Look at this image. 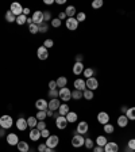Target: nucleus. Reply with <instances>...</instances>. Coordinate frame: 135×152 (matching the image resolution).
Listing matches in <instances>:
<instances>
[{
	"instance_id": "bb28decb",
	"label": "nucleus",
	"mask_w": 135,
	"mask_h": 152,
	"mask_svg": "<svg viewBox=\"0 0 135 152\" xmlns=\"http://www.w3.org/2000/svg\"><path fill=\"white\" fill-rule=\"evenodd\" d=\"M95 142H96V145H99V147H105V144L108 142V140H107V137L105 136H97L96 137V140H95Z\"/></svg>"
},
{
	"instance_id": "4d7b16f0",
	"label": "nucleus",
	"mask_w": 135,
	"mask_h": 152,
	"mask_svg": "<svg viewBox=\"0 0 135 152\" xmlns=\"http://www.w3.org/2000/svg\"><path fill=\"white\" fill-rule=\"evenodd\" d=\"M43 3L46 4V6H51V4H54L56 1H54V0H43Z\"/></svg>"
},
{
	"instance_id": "8fccbe9b",
	"label": "nucleus",
	"mask_w": 135,
	"mask_h": 152,
	"mask_svg": "<svg viewBox=\"0 0 135 152\" xmlns=\"http://www.w3.org/2000/svg\"><path fill=\"white\" fill-rule=\"evenodd\" d=\"M49 90H57L56 80H50V82H49Z\"/></svg>"
},
{
	"instance_id": "4c0bfd02",
	"label": "nucleus",
	"mask_w": 135,
	"mask_h": 152,
	"mask_svg": "<svg viewBox=\"0 0 135 152\" xmlns=\"http://www.w3.org/2000/svg\"><path fill=\"white\" fill-rule=\"evenodd\" d=\"M28 31L31 33V34H38L39 33V26L35 25V23H31V25L28 26Z\"/></svg>"
},
{
	"instance_id": "f3484780",
	"label": "nucleus",
	"mask_w": 135,
	"mask_h": 152,
	"mask_svg": "<svg viewBox=\"0 0 135 152\" xmlns=\"http://www.w3.org/2000/svg\"><path fill=\"white\" fill-rule=\"evenodd\" d=\"M73 87H74V90H80V91H84V90H87L85 79H76L74 83H73Z\"/></svg>"
},
{
	"instance_id": "b1692460",
	"label": "nucleus",
	"mask_w": 135,
	"mask_h": 152,
	"mask_svg": "<svg viewBox=\"0 0 135 152\" xmlns=\"http://www.w3.org/2000/svg\"><path fill=\"white\" fill-rule=\"evenodd\" d=\"M77 120H79V115H77L76 111H69V113L66 114V121H68V124H74Z\"/></svg>"
},
{
	"instance_id": "9b49d317",
	"label": "nucleus",
	"mask_w": 135,
	"mask_h": 152,
	"mask_svg": "<svg viewBox=\"0 0 135 152\" xmlns=\"http://www.w3.org/2000/svg\"><path fill=\"white\" fill-rule=\"evenodd\" d=\"M31 19H32V22L35 23V25H42V23L45 22V19H43V12L42 11H35L34 14L31 15Z\"/></svg>"
},
{
	"instance_id": "a19ab883",
	"label": "nucleus",
	"mask_w": 135,
	"mask_h": 152,
	"mask_svg": "<svg viewBox=\"0 0 135 152\" xmlns=\"http://www.w3.org/2000/svg\"><path fill=\"white\" fill-rule=\"evenodd\" d=\"M47 96H49L50 99L58 98V90H49V92H47Z\"/></svg>"
},
{
	"instance_id": "58836bf2",
	"label": "nucleus",
	"mask_w": 135,
	"mask_h": 152,
	"mask_svg": "<svg viewBox=\"0 0 135 152\" xmlns=\"http://www.w3.org/2000/svg\"><path fill=\"white\" fill-rule=\"evenodd\" d=\"M76 19H77V22H84L85 19H87V14L82 12V11H80V12L76 14Z\"/></svg>"
},
{
	"instance_id": "864d4df0",
	"label": "nucleus",
	"mask_w": 135,
	"mask_h": 152,
	"mask_svg": "<svg viewBox=\"0 0 135 152\" xmlns=\"http://www.w3.org/2000/svg\"><path fill=\"white\" fill-rule=\"evenodd\" d=\"M58 19H60V20H66V14L64 12V11H61V12L58 14Z\"/></svg>"
},
{
	"instance_id": "bf43d9fd",
	"label": "nucleus",
	"mask_w": 135,
	"mask_h": 152,
	"mask_svg": "<svg viewBox=\"0 0 135 152\" xmlns=\"http://www.w3.org/2000/svg\"><path fill=\"white\" fill-rule=\"evenodd\" d=\"M56 3H57V4H58V6H64V4H65V3H66V0H57Z\"/></svg>"
},
{
	"instance_id": "4468645a",
	"label": "nucleus",
	"mask_w": 135,
	"mask_h": 152,
	"mask_svg": "<svg viewBox=\"0 0 135 152\" xmlns=\"http://www.w3.org/2000/svg\"><path fill=\"white\" fill-rule=\"evenodd\" d=\"M15 126H16V129H18V130H22V132H25V130L28 128L27 120H25L23 117H19L18 120H16V122H15Z\"/></svg>"
},
{
	"instance_id": "69168bd1",
	"label": "nucleus",
	"mask_w": 135,
	"mask_h": 152,
	"mask_svg": "<svg viewBox=\"0 0 135 152\" xmlns=\"http://www.w3.org/2000/svg\"><path fill=\"white\" fill-rule=\"evenodd\" d=\"M126 152H134V151H132V149H130L129 147H126Z\"/></svg>"
},
{
	"instance_id": "ddd939ff",
	"label": "nucleus",
	"mask_w": 135,
	"mask_h": 152,
	"mask_svg": "<svg viewBox=\"0 0 135 152\" xmlns=\"http://www.w3.org/2000/svg\"><path fill=\"white\" fill-rule=\"evenodd\" d=\"M9 11L14 14L15 16H19L23 14V7L20 3H12L11 4V7H9Z\"/></svg>"
},
{
	"instance_id": "f704fd0d",
	"label": "nucleus",
	"mask_w": 135,
	"mask_h": 152,
	"mask_svg": "<svg viewBox=\"0 0 135 152\" xmlns=\"http://www.w3.org/2000/svg\"><path fill=\"white\" fill-rule=\"evenodd\" d=\"M103 129H104V132L107 133V134H112L113 133V130H115V128H113V125L112 124H105V125H103Z\"/></svg>"
},
{
	"instance_id": "680f3d73",
	"label": "nucleus",
	"mask_w": 135,
	"mask_h": 152,
	"mask_svg": "<svg viewBox=\"0 0 135 152\" xmlns=\"http://www.w3.org/2000/svg\"><path fill=\"white\" fill-rule=\"evenodd\" d=\"M4 134H6V129H1V128H0V137H3Z\"/></svg>"
},
{
	"instance_id": "9d476101",
	"label": "nucleus",
	"mask_w": 135,
	"mask_h": 152,
	"mask_svg": "<svg viewBox=\"0 0 135 152\" xmlns=\"http://www.w3.org/2000/svg\"><path fill=\"white\" fill-rule=\"evenodd\" d=\"M37 56L39 60H47V57H49V49H46V48L42 45V46H39L37 49Z\"/></svg>"
},
{
	"instance_id": "cd10ccee",
	"label": "nucleus",
	"mask_w": 135,
	"mask_h": 152,
	"mask_svg": "<svg viewBox=\"0 0 135 152\" xmlns=\"http://www.w3.org/2000/svg\"><path fill=\"white\" fill-rule=\"evenodd\" d=\"M93 96H95V94H93V91H92V90H84V91H82V98H85L87 99V101H92V99H93Z\"/></svg>"
},
{
	"instance_id": "09e8293b",
	"label": "nucleus",
	"mask_w": 135,
	"mask_h": 152,
	"mask_svg": "<svg viewBox=\"0 0 135 152\" xmlns=\"http://www.w3.org/2000/svg\"><path fill=\"white\" fill-rule=\"evenodd\" d=\"M127 147H129L130 149H132V151H135V139L129 140V142H127Z\"/></svg>"
},
{
	"instance_id": "20e7f679",
	"label": "nucleus",
	"mask_w": 135,
	"mask_h": 152,
	"mask_svg": "<svg viewBox=\"0 0 135 152\" xmlns=\"http://www.w3.org/2000/svg\"><path fill=\"white\" fill-rule=\"evenodd\" d=\"M84 142H85V137L82 136V134H77V133H76L74 136L72 137V145L74 147V148H81V147H84Z\"/></svg>"
},
{
	"instance_id": "473e14b6",
	"label": "nucleus",
	"mask_w": 135,
	"mask_h": 152,
	"mask_svg": "<svg viewBox=\"0 0 135 152\" xmlns=\"http://www.w3.org/2000/svg\"><path fill=\"white\" fill-rule=\"evenodd\" d=\"M16 25H19V26H23V25H26L27 23V16L26 15H19V16H16Z\"/></svg>"
},
{
	"instance_id": "7c9ffc66",
	"label": "nucleus",
	"mask_w": 135,
	"mask_h": 152,
	"mask_svg": "<svg viewBox=\"0 0 135 152\" xmlns=\"http://www.w3.org/2000/svg\"><path fill=\"white\" fill-rule=\"evenodd\" d=\"M4 18H6V20H7V22H8V23H14V22H15V20H16V16L14 15V14L11 12L9 10H8V11H7V12H6V15H4Z\"/></svg>"
},
{
	"instance_id": "c756f323",
	"label": "nucleus",
	"mask_w": 135,
	"mask_h": 152,
	"mask_svg": "<svg viewBox=\"0 0 135 152\" xmlns=\"http://www.w3.org/2000/svg\"><path fill=\"white\" fill-rule=\"evenodd\" d=\"M82 75H84V77L85 79H89V77H93V75H95V69L93 68H85L84 69V72H82Z\"/></svg>"
},
{
	"instance_id": "f257e3e1",
	"label": "nucleus",
	"mask_w": 135,
	"mask_h": 152,
	"mask_svg": "<svg viewBox=\"0 0 135 152\" xmlns=\"http://www.w3.org/2000/svg\"><path fill=\"white\" fill-rule=\"evenodd\" d=\"M14 125V120L11 115H8V114H4V115H1L0 117V128L1 129H11Z\"/></svg>"
},
{
	"instance_id": "6ab92c4d",
	"label": "nucleus",
	"mask_w": 135,
	"mask_h": 152,
	"mask_svg": "<svg viewBox=\"0 0 135 152\" xmlns=\"http://www.w3.org/2000/svg\"><path fill=\"white\" fill-rule=\"evenodd\" d=\"M28 137H30V140H31V141H38V140L41 139V130H38L37 128H34V129L30 130Z\"/></svg>"
},
{
	"instance_id": "603ef678",
	"label": "nucleus",
	"mask_w": 135,
	"mask_h": 152,
	"mask_svg": "<svg viewBox=\"0 0 135 152\" xmlns=\"http://www.w3.org/2000/svg\"><path fill=\"white\" fill-rule=\"evenodd\" d=\"M82 58H84V56H82V54H76L74 61H76V63H82Z\"/></svg>"
},
{
	"instance_id": "6e6d98bb",
	"label": "nucleus",
	"mask_w": 135,
	"mask_h": 152,
	"mask_svg": "<svg viewBox=\"0 0 135 152\" xmlns=\"http://www.w3.org/2000/svg\"><path fill=\"white\" fill-rule=\"evenodd\" d=\"M30 12H31L30 8H23V15H26L27 18H28V15H30Z\"/></svg>"
},
{
	"instance_id": "e2e57ef3",
	"label": "nucleus",
	"mask_w": 135,
	"mask_h": 152,
	"mask_svg": "<svg viewBox=\"0 0 135 152\" xmlns=\"http://www.w3.org/2000/svg\"><path fill=\"white\" fill-rule=\"evenodd\" d=\"M31 23H34V22H32L31 16H30V18H27V23H26V25H28V26H30V25H31Z\"/></svg>"
},
{
	"instance_id": "13d9d810",
	"label": "nucleus",
	"mask_w": 135,
	"mask_h": 152,
	"mask_svg": "<svg viewBox=\"0 0 135 152\" xmlns=\"http://www.w3.org/2000/svg\"><path fill=\"white\" fill-rule=\"evenodd\" d=\"M127 110H129V107H127V106H122V107H120V111H122V114H126Z\"/></svg>"
},
{
	"instance_id": "37998d69",
	"label": "nucleus",
	"mask_w": 135,
	"mask_h": 152,
	"mask_svg": "<svg viewBox=\"0 0 135 152\" xmlns=\"http://www.w3.org/2000/svg\"><path fill=\"white\" fill-rule=\"evenodd\" d=\"M61 23H62V20H60L58 18H53V19H51V26H53V27H56V28L60 27Z\"/></svg>"
},
{
	"instance_id": "a211bd4d",
	"label": "nucleus",
	"mask_w": 135,
	"mask_h": 152,
	"mask_svg": "<svg viewBox=\"0 0 135 152\" xmlns=\"http://www.w3.org/2000/svg\"><path fill=\"white\" fill-rule=\"evenodd\" d=\"M60 106H61V102H60V99H58V98L50 99V101H49V110H51V111H58Z\"/></svg>"
},
{
	"instance_id": "a18cd8bd",
	"label": "nucleus",
	"mask_w": 135,
	"mask_h": 152,
	"mask_svg": "<svg viewBox=\"0 0 135 152\" xmlns=\"http://www.w3.org/2000/svg\"><path fill=\"white\" fill-rule=\"evenodd\" d=\"M46 122L45 121H38V124H37V129L38 130H43V129H46Z\"/></svg>"
},
{
	"instance_id": "3c124183",
	"label": "nucleus",
	"mask_w": 135,
	"mask_h": 152,
	"mask_svg": "<svg viewBox=\"0 0 135 152\" xmlns=\"http://www.w3.org/2000/svg\"><path fill=\"white\" fill-rule=\"evenodd\" d=\"M46 144H45V142H42V144H39V145H38V152H45L46 151Z\"/></svg>"
},
{
	"instance_id": "0eeeda50",
	"label": "nucleus",
	"mask_w": 135,
	"mask_h": 152,
	"mask_svg": "<svg viewBox=\"0 0 135 152\" xmlns=\"http://www.w3.org/2000/svg\"><path fill=\"white\" fill-rule=\"evenodd\" d=\"M6 141H7V144H8V145L16 147V145H18V142L20 141V140H19V137H18V134H16V133H8V134L6 136Z\"/></svg>"
},
{
	"instance_id": "c9c22d12",
	"label": "nucleus",
	"mask_w": 135,
	"mask_h": 152,
	"mask_svg": "<svg viewBox=\"0 0 135 152\" xmlns=\"http://www.w3.org/2000/svg\"><path fill=\"white\" fill-rule=\"evenodd\" d=\"M82 98V91L80 90H73L72 91V99H76V101H79V99Z\"/></svg>"
},
{
	"instance_id": "aec40b11",
	"label": "nucleus",
	"mask_w": 135,
	"mask_h": 152,
	"mask_svg": "<svg viewBox=\"0 0 135 152\" xmlns=\"http://www.w3.org/2000/svg\"><path fill=\"white\" fill-rule=\"evenodd\" d=\"M116 124L119 128H126L127 125H129V118L126 117V114H122V115H119L116 120Z\"/></svg>"
},
{
	"instance_id": "f03ea898",
	"label": "nucleus",
	"mask_w": 135,
	"mask_h": 152,
	"mask_svg": "<svg viewBox=\"0 0 135 152\" xmlns=\"http://www.w3.org/2000/svg\"><path fill=\"white\" fill-rule=\"evenodd\" d=\"M58 99H61L64 103H68V102L72 99V91H70L68 87L60 88L58 90Z\"/></svg>"
},
{
	"instance_id": "dca6fc26",
	"label": "nucleus",
	"mask_w": 135,
	"mask_h": 152,
	"mask_svg": "<svg viewBox=\"0 0 135 152\" xmlns=\"http://www.w3.org/2000/svg\"><path fill=\"white\" fill-rule=\"evenodd\" d=\"M119 151V145L115 141H108L104 147V152H118Z\"/></svg>"
},
{
	"instance_id": "5fc2aeb1",
	"label": "nucleus",
	"mask_w": 135,
	"mask_h": 152,
	"mask_svg": "<svg viewBox=\"0 0 135 152\" xmlns=\"http://www.w3.org/2000/svg\"><path fill=\"white\" fill-rule=\"evenodd\" d=\"M93 152H104V148L103 147H99V145H96V147H93Z\"/></svg>"
},
{
	"instance_id": "f8f14e48",
	"label": "nucleus",
	"mask_w": 135,
	"mask_h": 152,
	"mask_svg": "<svg viewBox=\"0 0 135 152\" xmlns=\"http://www.w3.org/2000/svg\"><path fill=\"white\" fill-rule=\"evenodd\" d=\"M85 84H87V88H88V90L95 91V90L99 87V80L93 76V77H89V79L85 80Z\"/></svg>"
},
{
	"instance_id": "72a5a7b5",
	"label": "nucleus",
	"mask_w": 135,
	"mask_h": 152,
	"mask_svg": "<svg viewBox=\"0 0 135 152\" xmlns=\"http://www.w3.org/2000/svg\"><path fill=\"white\" fill-rule=\"evenodd\" d=\"M37 124H38V120L35 117H28L27 118V125L28 128H31V129H34V128H37Z\"/></svg>"
},
{
	"instance_id": "79ce46f5",
	"label": "nucleus",
	"mask_w": 135,
	"mask_h": 152,
	"mask_svg": "<svg viewBox=\"0 0 135 152\" xmlns=\"http://www.w3.org/2000/svg\"><path fill=\"white\" fill-rule=\"evenodd\" d=\"M54 45V41L51 39V38H47V39H45L43 41V46L46 48V49H50V48H53Z\"/></svg>"
},
{
	"instance_id": "2eb2a0df",
	"label": "nucleus",
	"mask_w": 135,
	"mask_h": 152,
	"mask_svg": "<svg viewBox=\"0 0 135 152\" xmlns=\"http://www.w3.org/2000/svg\"><path fill=\"white\" fill-rule=\"evenodd\" d=\"M97 121H99V124H101V125L108 124L110 122V114H108L107 111H100V113L97 114Z\"/></svg>"
},
{
	"instance_id": "ea45409f",
	"label": "nucleus",
	"mask_w": 135,
	"mask_h": 152,
	"mask_svg": "<svg viewBox=\"0 0 135 152\" xmlns=\"http://www.w3.org/2000/svg\"><path fill=\"white\" fill-rule=\"evenodd\" d=\"M103 4H104L103 0H93V1H92V8L99 10V8H101V7H103Z\"/></svg>"
},
{
	"instance_id": "c85d7f7f",
	"label": "nucleus",
	"mask_w": 135,
	"mask_h": 152,
	"mask_svg": "<svg viewBox=\"0 0 135 152\" xmlns=\"http://www.w3.org/2000/svg\"><path fill=\"white\" fill-rule=\"evenodd\" d=\"M126 117L129 118V121H135V106L129 107V110L126 113Z\"/></svg>"
},
{
	"instance_id": "de8ad7c7",
	"label": "nucleus",
	"mask_w": 135,
	"mask_h": 152,
	"mask_svg": "<svg viewBox=\"0 0 135 152\" xmlns=\"http://www.w3.org/2000/svg\"><path fill=\"white\" fill-rule=\"evenodd\" d=\"M50 136V130L47 129H43V130H41V137H43V139H47V137Z\"/></svg>"
},
{
	"instance_id": "423d86ee",
	"label": "nucleus",
	"mask_w": 135,
	"mask_h": 152,
	"mask_svg": "<svg viewBox=\"0 0 135 152\" xmlns=\"http://www.w3.org/2000/svg\"><path fill=\"white\" fill-rule=\"evenodd\" d=\"M65 26H66V28H68V30L74 31V30H77V27H79V22H77V19H76V18H66Z\"/></svg>"
},
{
	"instance_id": "e433bc0d",
	"label": "nucleus",
	"mask_w": 135,
	"mask_h": 152,
	"mask_svg": "<svg viewBox=\"0 0 135 152\" xmlns=\"http://www.w3.org/2000/svg\"><path fill=\"white\" fill-rule=\"evenodd\" d=\"M84 147L87 149H92L95 147V141L91 139V137H88V139H85V142H84Z\"/></svg>"
},
{
	"instance_id": "4be33fe9",
	"label": "nucleus",
	"mask_w": 135,
	"mask_h": 152,
	"mask_svg": "<svg viewBox=\"0 0 135 152\" xmlns=\"http://www.w3.org/2000/svg\"><path fill=\"white\" fill-rule=\"evenodd\" d=\"M64 12L66 14V18H76V14H77V10L74 6H68L65 8Z\"/></svg>"
},
{
	"instance_id": "a878e982",
	"label": "nucleus",
	"mask_w": 135,
	"mask_h": 152,
	"mask_svg": "<svg viewBox=\"0 0 135 152\" xmlns=\"http://www.w3.org/2000/svg\"><path fill=\"white\" fill-rule=\"evenodd\" d=\"M56 83H57V88H64V87L68 86V79H66L65 76H60L56 80Z\"/></svg>"
},
{
	"instance_id": "6e6552de",
	"label": "nucleus",
	"mask_w": 135,
	"mask_h": 152,
	"mask_svg": "<svg viewBox=\"0 0 135 152\" xmlns=\"http://www.w3.org/2000/svg\"><path fill=\"white\" fill-rule=\"evenodd\" d=\"M35 109H38V110H43V111L49 110V102L43 98L37 99V101H35Z\"/></svg>"
},
{
	"instance_id": "5701e85b",
	"label": "nucleus",
	"mask_w": 135,
	"mask_h": 152,
	"mask_svg": "<svg viewBox=\"0 0 135 152\" xmlns=\"http://www.w3.org/2000/svg\"><path fill=\"white\" fill-rule=\"evenodd\" d=\"M69 104L68 103H61V106H60V109H58V111H57V113H58V115H62V117H66V114L69 113Z\"/></svg>"
},
{
	"instance_id": "39448f33",
	"label": "nucleus",
	"mask_w": 135,
	"mask_h": 152,
	"mask_svg": "<svg viewBox=\"0 0 135 152\" xmlns=\"http://www.w3.org/2000/svg\"><path fill=\"white\" fill-rule=\"evenodd\" d=\"M88 130H89V125L87 121H80V122L77 124V128H76V133H77V134H82V136H84Z\"/></svg>"
},
{
	"instance_id": "2f4dec72",
	"label": "nucleus",
	"mask_w": 135,
	"mask_h": 152,
	"mask_svg": "<svg viewBox=\"0 0 135 152\" xmlns=\"http://www.w3.org/2000/svg\"><path fill=\"white\" fill-rule=\"evenodd\" d=\"M46 111H47V110H46ZM46 111H43V110H38V111H37V114H35V118H37L38 121H45V120L47 118Z\"/></svg>"
},
{
	"instance_id": "412c9836",
	"label": "nucleus",
	"mask_w": 135,
	"mask_h": 152,
	"mask_svg": "<svg viewBox=\"0 0 135 152\" xmlns=\"http://www.w3.org/2000/svg\"><path fill=\"white\" fill-rule=\"evenodd\" d=\"M84 69H85V66H84V64L82 63H74V65H73V73H74L76 76H79V75H81L82 72H84Z\"/></svg>"
},
{
	"instance_id": "0e129e2a",
	"label": "nucleus",
	"mask_w": 135,
	"mask_h": 152,
	"mask_svg": "<svg viewBox=\"0 0 135 152\" xmlns=\"http://www.w3.org/2000/svg\"><path fill=\"white\" fill-rule=\"evenodd\" d=\"M45 152H56V151H54L53 148H46V151H45Z\"/></svg>"
},
{
	"instance_id": "052dcab7",
	"label": "nucleus",
	"mask_w": 135,
	"mask_h": 152,
	"mask_svg": "<svg viewBox=\"0 0 135 152\" xmlns=\"http://www.w3.org/2000/svg\"><path fill=\"white\" fill-rule=\"evenodd\" d=\"M46 114H47V117H53V115H54V111L47 110V111H46Z\"/></svg>"
},
{
	"instance_id": "1a4fd4ad",
	"label": "nucleus",
	"mask_w": 135,
	"mask_h": 152,
	"mask_svg": "<svg viewBox=\"0 0 135 152\" xmlns=\"http://www.w3.org/2000/svg\"><path fill=\"white\" fill-rule=\"evenodd\" d=\"M54 120H56V126L60 130L66 129V126H68V121H66V117H62V115H58V117H56Z\"/></svg>"
},
{
	"instance_id": "49530a36",
	"label": "nucleus",
	"mask_w": 135,
	"mask_h": 152,
	"mask_svg": "<svg viewBox=\"0 0 135 152\" xmlns=\"http://www.w3.org/2000/svg\"><path fill=\"white\" fill-rule=\"evenodd\" d=\"M43 19H45V22H51V12L50 11H46V12H43Z\"/></svg>"
},
{
	"instance_id": "393cba45",
	"label": "nucleus",
	"mask_w": 135,
	"mask_h": 152,
	"mask_svg": "<svg viewBox=\"0 0 135 152\" xmlns=\"http://www.w3.org/2000/svg\"><path fill=\"white\" fill-rule=\"evenodd\" d=\"M16 148H18L19 152H28L30 151V145H28L27 141H19Z\"/></svg>"
},
{
	"instance_id": "7ed1b4c3",
	"label": "nucleus",
	"mask_w": 135,
	"mask_h": 152,
	"mask_svg": "<svg viewBox=\"0 0 135 152\" xmlns=\"http://www.w3.org/2000/svg\"><path fill=\"white\" fill-rule=\"evenodd\" d=\"M46 147L47 148H57V145L60 144V137L57 136V134H50V136L46 139Z\"/></svg>"
},
{
	"instance_id": "c03bdc74",
	"label": "nucleus",
	"mask_w": 135,
	"mask_h": 152,
	"mask_svg": "<svg viewBox=\"0 0 135 152\" xmlns=\"http://www.w3.org/2000/svg\"><path fill=\"white\" fill-rule=\"evenodd\" d=\"M47 30H49V25H47L46 22L39 25V33H47Z\"/></svg>"
}]
</instances>
